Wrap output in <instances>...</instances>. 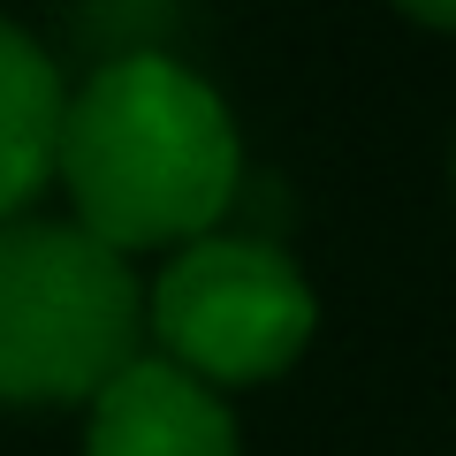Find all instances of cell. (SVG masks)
I'll use <instances>...</instances> for the list:
<instances>
[{"label":"cell","instance_id":"obj_1","mask_svg":"<svg viewBox=\"0 0 456 456\" xmlns=\"http://www.w3.org/2000/svg\"><path fill=\"white\" fill-rule=\"evenodd\" d=\"M53 183L77 228L107 251H167L221 236V213L244 183V137L221 92L167 53H114L69 92Z\"/></svg>","mask_w":456,"mask_h":456},{"label":"cell","instance_id":"obj_2","mask_svg":"<svg viewBox=\"0 0 456 456\" xmlns=\"http://www.w3.org/2000/svg\"><path fill=\"white\" fill-rule=\"evenodd\" d=\"M145 358L130 259L77 221H0V403H92Z\"/></svg>","mask_w":456,"mask_h":456},{"label":"cell","instance_id":"obj_3","mask_svg":"<svg viewBox=\"0 0 456 456\" xmlns=\"http://www.w3.org/2000/svg\"><path fill=\"white\" fill-rule=\"evenodd\" d=\"M145 327L160 335L167 365L221 395L289 373L320 327V297L266 236H198L145 289Z\"/></svg>","mask_w":456,"mask_h":456},{"label":"cell","instance_id":"obj_4","mask_svg":"<svg viewBox=\"0 0 456 456\" xmlns=\"http://www.w3.org/2000/svg\"><path fill=\"white\" fill-rule=\"evenodd\" d=\"M84 456H236V419L183 365L137 358L92 395Z\"/></svg>","mask_w":456,"mask_h":456},{"label":"cell","instance_id":"obj_5","mask_svg":"<svg viewBox=\"0 0 456 456\" xmlns=\"http://www.w3.org/2000/svg\"><path fill=\"white\" fill-rule=\"evenodd\" d=\"M61 122H69V84L53 53L0 16V221H16L53 183Z\"/></svg>","mask_w":456,"mask_h":456},{"label":"cell","instance_id":"obj_6","mask_svg":"<svg viewBox=\"0 0 456 456\" xmlns=\"http://www.w3.org/2000/svg\"><path fill=\"white\" fill-rule=\"evenodd\" d=\"M411 23H426V31H456V8H411Z\"/></svg>","mask_w":456,"mask_h":456}]
</instances>
